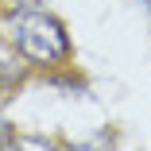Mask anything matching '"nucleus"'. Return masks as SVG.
<instances>
[{
	"label": "nucleus",
	"instance_id": "2",
	"mask_svg": "<svg viewBox=\"0 0 151 151\" xmlns=\"http://www.w3.org/2000/svg\"><path fill=\"white\" fill-rule=\"evenodd\" d=\"M23 8H35V0H0V16L4 12H23Z\"/></svg>",
	"mask_w": 151,
	"mask_h": 151
},
{
	"label": "nucleus",
	"instance_id": "1",
	"mask_svg": "<svg viewBox=\"0 0 151 151\" xmlns=\"http://www.w3.org/2000/svg\"><path fill=\"white\" fill-rule=\"evenodd\" d=\"M8 35H12V47L19 50V58H27V62H35V66H58L66 58V50H70L66 27L54 16L31 12V8H23V12L12 16Z\"/></svg>",
	"mask_w": 151,
	"mask_h": 151
},
{
	"label": "nucleus",
	"instance_id": "3",
	"mask_svg": "<svg viewBox=\"0 0 151 151\" xmlns=\"http://www.w3.org/2000/svg\"><path fill=\"white\" fill-rule=\"evenodd\" d=\"M143 8H147V12H151V0H143Z\"/></svg>",
	"mask_w": 151,
	"mask_h": 151
}]
</instances>
